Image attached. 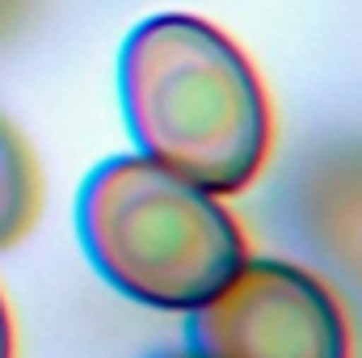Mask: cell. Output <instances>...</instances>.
I'll use <instances>...</instances> for the list:
<instances>
[{"instance_id":"cell-1","label":"cell","mask_w":362,"mask_h":358,"mask_svg":"<svg viewBox=\"0 0 362 358\" xmlns=\"http://www.w3.org/2000/svg\"><path fill=\"white\" fill-rule=\"evenodd\" d=\"M118 101L139 156L236 194L270 156V101L249 55L211 21L156 13L118 55Z\"/></svg>"},{"instance_id":"cell-2","label":"cell","mask_w":362,"mask_h":358,"mask_svg":"<svg viewBox=\"0 0 362 358\" xmlns=\"http://www.w3.org/2000/svg\"><path fill=\"white\" fill-rule=\"evenodd\" d=\"M76 232L114 291L160 312H194L249 258L219 194L139 152L110 156L85 178Z\"/></svg>"},{"instance_id":"cell-3","label":"cell","mask_w":362,"mask_h":358,"mask_svg":"<svg viewBox=\"0 0 362 358\" xmlns=\"http://www.w3.org/2000/svg\"><path fill=\"white\" fill-rule=\"evenodd\" d=\"M185 316V350L198 358H350L337 295L291 262L245 258Z\"/></svg>"},{"instance_id":"cell-4","label":"cell","mask_w":362,"mask_h":358,"mask_svg":"<svg viewBox=\"0 0 362 358\" xmlns=\"http://www.w3.org/2000/svg\"><path fill=\"white\" fill-rule=\"evenodd\" d=\"M312 241L329 253L333 266L362 282V152L346 148L329 156L303 185Z\"/></svg>"},{"instance_id":"cell-5","label":"cell","mask_w":362,"mask_h":358,"mask_svg":"<svg viewBox=\"0 0 362 358\" xmlns=\"http://www.w3.org/2000/svg\"><path fill=\"white\" fill-rule=\"evenodd\" d=\"M38 165L8 118H0V249L17 245L38 215Z\"/></svg>"},{"instance_id":"cell-6","label":"cell","mask_w":362,"mask_h":358,"mask_svg":"<svg viewBox=\"0 0 362 358\" xmlns=\"http://www.w3.org/2000/svg\"><path fill=\"white\" fill-rule=\"evenodd\" d=\"M21 13H25V0H0V38L21 21Z\"/></svg>"},{"instance_id":"cell-7","label":"cell","mask_w":362,"mask_h":358,"mask_svg":"<svg viewBox=\"0 0 362 358\" xmlns=\"http://www.w3.org/2000/svg\"><path fill=\"white\" fill-rule=\"evenodd\" d=\"M0 358H13V325H8L4 299H0Z\"/></svg>"},{"instance_id":"cell-8","label":"cell","mask_w":362,"mask_h":358,"mask_svg":"<svg viewBox=\"0 0 362 358\" xmlns=\"http://www.w3.org/2000/svg\"><path fill=\"white\" fill-rule=\"evenodd\" d=\"M152 358H198V354H189V350H165V354H152Z\"/></svg>"}]
</instances>
